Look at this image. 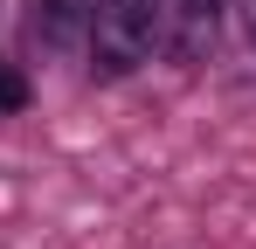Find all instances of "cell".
I'll return each mask as SVG.
<instances>
[{"instance_id":"6da1fadb","label":"cell","mask_w":256,"mask_h":249,"mask_svg":"<svg viewBox=\"0 0 256 249\" xmlns=\"http://www.w3.org/2000/svg\"><path fill=\"white\" fill-rule=\"evenodd\" d=\"M160 42H166L160 0H97V14H90V56H97V70L125 76V70L160 56Z\"/></svg>"},{"instance_id":"7a4b0ae2","label":"cell","mask_w":256,"mask_h":249,"mask_svg":"<svg viewBox=\"0 0 256 249\" xmlns=\"http://www.w3.org/2000/svg\"><path fill=\"white\" fill-rule=\"evenodd\" d=\"M90 14H97V0H35V35L48 48H76L90 42Z\"/></svg>"},{"instance_id":"3957f363","label":"cell","mask_w":256,"mask_h":249,"mask_svg":"<svg viewBox=\"0 0 256 249\" xmlns=\"http://www.w3.org/2000/svg\"><path fill=\"white\" fill-rule=\"evenodd\" d=\"M21 104H28V83L14 62H0V111H21Z\"/></svg>"},{"instance_id":"277c9868","label":"cell","mask_w":256,"mask_h":249,"mask_svg":"<svg viewBox=\"0 0 256 249\" xmlns=\"http://www.w3.org/2000/svg\"><path fill=\"white\" fill-rule=\"evenodd\" d=\"M236 7V21H242V35H250V48H256V0H228Z\"/></svg>"},{"instance_id":"5b68a950","label":"cell","mask_w":256,"mask_h":249,"mask_svg":"<svg viewBox=\"0 0 256 249\" xmlns=\"http://www.w3.org/2000/svg\"><path fill=\"white\" fill-rule=\"evenodd\" d=\"M180 7H187V14H214L222 0H180Z\"/></svg>"}]
</instances>
